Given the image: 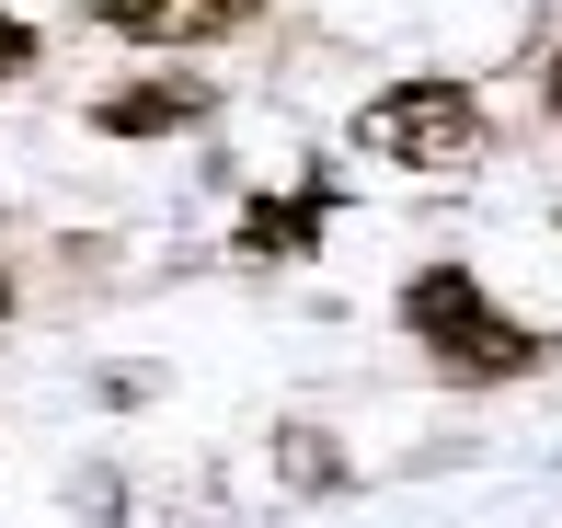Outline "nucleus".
Returning <instances> with one entry per match:
<instances>
[{"label":"nucleus","mask_w":562,"mask_h":528,"mask_svg":"<svg viewBox=\"0 0 562 528\" xmlns=\"http://www.w3.org/2000/svg\"><path fill=\"white\" fill-rule=\"evenodd\" d=\"M104 35L126 46H172V58H195V46H229V35H252L265 23V0H81Z\"/></svg>","instance_id":"obj_3"},{"label":"nucleus","mask_w":562,"mask_h":528,"mask_svg":"<svg viewBox=\"0 0 562 528\" xmlns=\"http://www.w3.org/2000/svg\"><path fill=\"white\" fill-rule=\"evenodd\" d=\"M35 58H46V35H35L23 12H0V92H12V81H35Z\"/></svg>","instance_id":"obj_6"},{"label":"nucleus","mask_w":562,"mask_h":528,"mask_svg":"<svg viewBox=\"0 0 562 528\" xmlns=\"http://www.w3.org/2000/svg\"><path fill=\"white\" fill-rule=\"evenodd\" d=\"M391 322H402V345H414L437 380H459V391L528 380V368H551V357H562V334L517 322L471 265H414V276H402V299H391Z\"/></svg>","instance_id":"obj_1"},{"label":"nucleus","mask_w":562,"mask_h":528,"mask_svg":"<svg viewBox=\"0 0 562 528\" xmlns=\"http://www.w3.org/2000/svg\"><path fill=\"white\" fill-rule=\"evenodd\" d=\"M207 115H218L207 81H138V92H104L92 127L104 138H184V127H207Z\"/></svg>","instance_id":"obj_5"},{"label":"nucleus","mask_w":562,"mask_h":528,"mask_svg":"<svg viewBox=\"0 0 562 528\" xmlns=\"http://www.w3.org/2000/svg\"><path fill=\"white\" fill-rule=\"evenodd\" d=\"M334 207H345L334 172H299L288 195H252V207H241L229 254H241V265H311V254H322V231H334Z\"/></svg>","instance_id":"obj_4"},{"label":"nucleus","mask_w":562,"mask_h":528,"mask_svg":"<svg viewBox=\"0 0 562 528\" xmlns=\"http://www.w3.org/2000/svg\"><path fill=\"white\" fill-rule=\"evenodd\" d=\"M0 322H12V265H0Z\"/></svg>","instance_id":"obj_8"},{"label":"nucleus","mask_w":562,"mask_h":528,"mask_svg":"<svg viewBox=\"0 0 562 528\" xmlns=\"http://www.w3.org/2000/svg\"><path fill=\"white\" fill-rule=\"evenodd\" d=\"M540 115H562V46L540 58Z\"/></svg>","instance_id":"obj_7"},{"label":"nucleus","mask_w":562,"mask_h":528,"mask_svg":"<svg viewBox=\"0 0 562 528\" xmlns=\"http://www.w3.org/2000/svg\"><path fill=\"white\" fill-rule=\"evenodd\" d=\"M345 138L368 149L379 172H425V184H448V172L494 161V115H482V92H471V81H448V69H414V81L368 92Z\"/></svg>","instance_id":"obj_2"}]
</instances>
